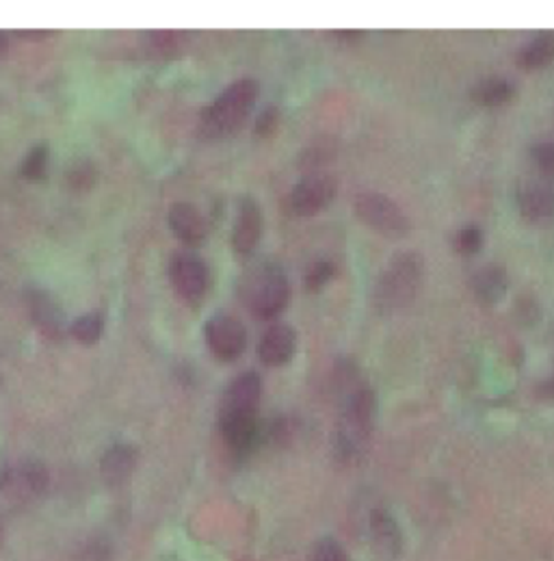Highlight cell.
Listing matches in <instances>:
<instances>
[{"instance_id":"31","label":"cell","mask_w":554,"mask_h":561,"mask_svg":"<svg viewBox=\"0 0 554 561\" xmlns=\"http://www.w3.org/2000/svg\"><path fill=\"white\" fill-rule=\"evenodd\" d=\"M330 37H334V39L341 42V44L356 46V44H360V42L367 37V33H365V31H332Z\"/></svg>"},{"instance_id":"8","label":"cell","mask_w":554,"mask_h":561,"mask_svg":"<svg viewBox=\"0 0 554 561\" xmlns=\"http://www.w3.org/2000/svg\"><path fill=\"white\" fill-rule=\"evenodd\" d=\"M263 399V379L254 371L241 374L230 381L223 392L219 419H239V416H258V405Z\"/></svg>"},{"instance_id":"15","label":"cell","mask_w":554,"mask_h":561,"mask_svg":"<svg viewBox=\"0 0 554 561\" xmlns=\"http://www.w3.org/2000/svg\"><path fill=\"white\" fill-rule=\"evenodd\" d=\"M0 485L18 499H33L48 488V470L39 462H26L9 470L0 479Z\"/></svg>"},{"instance_id":"2","label":"cell","mask_w":554,"mask_h":561,"mask_svg":"<svg viewBox=\"0 0 554 561\" xmlns=\"http://www.w3.org/2000/svg\"><path fill=\"white\" fill-rule=\"evenodd\" d=\"M425 263L416 252H399L381 272L374 284L372 304L379 314H394L407 306L418 295L423 282Z\"/></svg>"},{"instance_id":"26","label":"cell","mask_w":554,"mask_h":561,"mask_svg":"<svg viewBox=\"0 0 554 561\" xmlns=\"http://www.w3.org/2000/svg\"><path fill=\"white\" fill-rule=\"evenodd\" d=\"M68 185L74 191H88L93 187L97 174H95V168H93L90 161H79L74 163L70 170H68Z\"/></svg>"},{"instance_id":"27","label":"cell","mask_w":554,"mask_h":561,"mask_svg":"<svg viewBox=\"0 0 554 561\" xmlns=\"http://www.w3.org/2000/svg\"><path fill=\"white\" fill-rule=\"evenodd\" d=\"M531 159L544 179L554 181V141H544V144L533 146Z\"/></svg>"},{"instance_id":"29","label":"cell","mask_w":554,"mask_h":561,"mask_svg":"<svg viewBox=\"0 0 554 561\" xmlns=\"http://www.w3.org/2000/svg\"><path fill=\"white\" fill-rule=\"evenodd\" d=\"M148 39H150V46L157 48V50H174L178 46V42L183 39V33H178V31H154V33H148Z\"/></svg>"},{"instance_id":"16","label":"cell","mask_w":554,"mask_h":561,"mask_svg":"<svg viewBox=\"0 0 554 561\" xmlns=\"http://www.w3.org/2000/svg\"><path fill=\"white\" fill-rule=\"evenodd\" d=\"M170 228L186 245H201L208 239L206 217L186 202H178L170 208Z\"/></svg>"},{"instance_id":"30","label":"cell","mask_w":554,"mask_h":561,"mask_svg":"<svg viewBox=\"0 0 554 561\" xmlns=\"http://www.w3.org/2000/svg\"><path fill=\"white\" fill-rule=\"evenodd\" d=\"M279 126V108L277 106H267L258 119H256V135L261 137H269L274 135Z\"/></svg>"},{"instance_id":"20","label":"cell","mask_w":554,"mask_h":561,"mask_svg":"<svg viewBox=\"0 0 554 561\" xmlns=\"http://www.w3.org/2000/svg\"><path fill=\"white\" fill-rule=\"evenodd\" d=\"M135 465H137V451L128 445H115L104 454L100 470L108 485H119L132 474Z\"/></svg>"},{"instance_id":"28","label":"cell","mask_w":554,"mask_h":561,"mask_svg":"<svg viewBox=\"0 0 554 561\" xmlns=\"http://www.w3.org/2000/svg\"><path fill=\"white\" fill-rule=\"evenodd\" d=\"M310 561H349V556L336 540L323 538L314 545Z\"/></svg>"},{"instance_id":"18","label":"cell","mask_w":554,"mask_h":561,"mask_svg":"<svg viewBox=\"0 0 554 561\" xmlns=\"http://www.w3.org/2000/svg\"><path fill=\"white\" fill-rule=\"evenodd\" d=\"M370 536L374 549L385 558H396L403 549V536L396 520L385 510H374L370 514Z\"/></svg>"},{"instance_id":"21","label":"cell","mask_w":554,"mask_h":561,"mask_svg":"<svg viewBox=\"0 0 554 561\" xmlns=\"http://www.w3.org/2000/svg\"><path fill=\"white\" fill-rule=\"evenodd\" d=\"M554 61V33H540L518 53L522 70H542Z\"/></svg>"},{"instance_id":"4","label":"cell","mask_w":554,"mask_h":561,"mask_svg":"<svg viewBox=\"0 0 554 561\" xmlns=\"http://www.w3.org/2000/svg\"><path fill=\"white\" fill-rule=\"evenodd\" d=\"M241 295L256 319L274 321L290 301V282L281 270L263 265L243 280Z\"/></svg>"},{"instance_id":"22","label":"cell","mask_w":554,"mask_h":561,"mask_svg":"<svg viewBox=\"0 0 554 561\" xmlns=\"http://www.w3.org/2000/svg\"><path fill=\"white\" fill-rule=\"evenodd\" d=\"M102 328H104L102 312H88V314H83V317L72 321L70 334L81 345H95L100 341V336H102Z\"/></svg>"},{"instance_id":"12","label":"cell","mask_w":554,"mask_h":561,"mask_svg":"<svg viewBox=\"0 0 554 561\" xmlns=\"http://www.w3.org/2000/svg\"><path fill=\"white\" fill-rule=\"evenodd\" d=\"M297 352V332L288 323H274L258 343V358L265 367H286Z\"/></svg>"},{"instance_id":"9","label":"cell","mask_w":554,"mask_h":561,"mask_svg":"<svg viewBox=\"0 0 554 561\" xmlns=\"http://www.w3.org/2000/svg\"><path fill=\"white\" fill-rule=\"evenodd\" d=\"M170 280L185 301L197 304L199 299H204L208 290L210 272L201 259L183 252V254H176L170 263Z\"/></svg>"},{"instance_id":"13","label":"cell","mask_w":554,"mask_h":561,"mask_svg":"<svg viewBox=\"0 0 554 561\" xmlns=\"http://www.w3.org/2000/svg\"><path fill=\"white\" fill-rule=\"evenodd\" d=\"M26 304H28L31 319L37 325V330L46 339L59 341L66 332V325H64L66 321H64V312L59 310L55 299L42 288H31L26 295Z\"/></svg>"},{"instance_id":"7","label":"cell","mask_w":554,"mask_h":561,"mask_svg":"<svg viewBox=\"0 0 554 561\" xmlns=\"http://www.w3.org/2000/svg\"><path fill=\"white\" fill-rule=\"evenodd\" d=\"M336 197V181L327 174H308L286 197L292 217H314L323 213Z\"/></svg>"},{"instance_id":"10","label":"cell","mask_w":554,"mask_h":561,"mask_svg":"<svg viewBox=\"0 0 554 561\" xmlns=\"http://www.w3.org/2000/svg\"><path fill=\"white\" fill-rule=\"evenodd\" d=\"M263 210L254 197H243L239 202L236 221L232 228V248L241 259H247L256 252L263 239Z\"/></svg>"},{"instance_id":"5","label":"cell","mask_w":554,"mask_h":561,"mask_svg":"<svg viewBox=\"0 0 554 561\" xmlns=\"http://www.w3.org/2000/svg\"><path fill=\"white\" fill-rule=\"evenodd\" d=\"M354 210L365 226H369L370 230L388 239H401L409 232L407 215L394 199H390L383 193H377V191L358 193L354 199Z\"/></svg>"},{"instance_id":"11","label":"cell","mask_w":554,"mask_h":561,"mask_svg":"<svg viewBox=\"0 0 554 561\" xmlns=\"http://www.w3.org/2000/svg\"><path fill=\"white\" fill-rule=\"evenodd\" d=\"M520 215L531 224H546L554 219V181L540 176L518 188Z\"/></svg>"},{"instance_id":"14","label":"cell","mask_w":554,"mask_h":561,"mask_svg":"<svg viewBox=\"0 0 554 561\" xmlns=\"http://www.w3.org/2000/svg\"><path fill=\"white\" fill-rule=\"evenodd\" d=\"M221 436L234 454H250L263 440V425L258 416L219 419Z\"/></svg>"},{"instance_id":"34","label":"cell","mask_w":554,"mask_h":561,"mask_svg":"<svg viewBox=\"0 0 554 561\" xmlns=\"http://www.w3.org/2000/svg\"><path fill=\"white\" fill-rule=\"evenodd\" d=\"M7 50V35L0 31V55Z\"/></svg>"},{"instance_id":"24","label":"cell","mask_w":554,"mask_h":561,"mask_svg":"<svg viewBox=\"0 0 554 561\" xmlns=\"http://www.w3.org/2000/svg\"><path fill=\"white\" fill-rule=\"evenodd\" d=\"M336 276V267H334V263H330V261H316V263H312L308 270H305V274H303V288L308 290V293H319V290H323L332 278Z\"/></svg>"},{"instance_id":"3","label":"cell","mask_w":554,"mask_h":561,"mask_svg":"<svg viewBox=\"0 0 554 561\" xmlns=\"http://www.w3.org/2000/svg\"><path fill=\"white\" fill-rule=\"evenodd\" d=\"M374 410L377 399L369 386H360L349 394L334 434V454L338 460L354 462L367 451Z\"/></svg>"},{"instance_id":"6","label":"cell","mask_w":554,"mask_h":561,"mask_svg":"<svg viewBox=\"0 0 554 561\" xmlns=\"http://www.w3.org/2000/svg\"><path fill=\"white\" fill-rule=\"evenodd\" d=\"M204 336L210 354L221 363H234L247 350V330L236 317L230 314L210 317L206 321Z\"/></svg>"},{"instance_id":"23","label":"cell","mask_w":554,"mask_h":561,"mask_svg":"<svg viewBox=\"0 0 554 561\" xmlns=\"http://www.w3.org/2000/svg\"><path fill=\"white\" fill-rule=\"evenodd\" d=\"M48 165H50L48 148L46 146H35V148H31L26 159L22 161L20 172L26 181H42L48 174Z\"/></svg>"},{"instance_id":"19","label":"cell","mask_w":554,"mask_h":561,"mask_svg":"<svg viewBox=\"0 0 554 561\" xmlns=\"http://www.w3.org/2000/svg\"><path fill=\"white\" fill-rule=\"evenodd\" d=\"M518 94V85L507 79V77H487L476 81V85L470 90L472 102L487 106V108H496V106H505L509 104Z\"/></svg>"},{"instance_id":"1","label":"cell","mask_w":554,"mask_h":561,"mask_svg":"<svg viewBox=\"0 0 554 561\" xmlns=\"http://www.w3.org/2000/svg\"><path fill=\"white\" fill-rule=\"evenodd\" d=\"M261 88L254 79H239L215 98L199 115V135L208 141L236 133L250 117Z\"/></svg>"},{"instance_id":"33","label":"cell","mask_w":554,"mask_h":561,"mask_svg":"<svg viewBox=\"0 0 554 561\" xmlns=\"http://www.w3.org/2000/svg\"><path fill=\"white\" fill-rule=\"evenodd\" d=\"M53 33L48 31H18V37H24V39H33V42H42L46 37H50Z\"/></svg>"},{"instance_id":"17","label":"cell","mask_w":554,"mask_h":561,"mask_svg":"<svg viewBox=\"0 0 554 561\" xmlns=\"http://www.w3.org/2000/svg\"><path fill=\"white\" fill-rule=\"evenodd\" d=\"M470 286H472L474 297L481 304L494 306V304L503 301V297L507 295L509 276H507L505 267H500V265H483L481 270L474 272Z\"/></svg>"},{"instance_id":"25","label":"cell","mask_w":554,"mask_h":561,"mask_svg":"<svg viewBox=\"0 0 554 561\" xmlns=\"http://www.w3.org/2000/svg\"><path fill=\"white\" fill-rule=\"evenodd\" d=\"M453 248L462 256H474L483 248V230L478 226H463L453 239Z\"/></svg>"},{"instance_id":"32","label":"cell","mask_w":554,"mask_h":561,"mask_svg":"<svg viewBox=\"0 0 554 561\" xmlns=\"http://www.w3.org/2000/svg\"><path fill=\"white\" fill-rule=\"evenodd\" d=\"M538 397H540V399H546V401H554V377L542 381V383L538 386Z\"/></svg>"}]
</instances>
